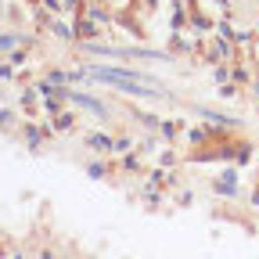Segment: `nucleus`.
Masks as SVG:
<instances>
[{"label":"nucleus","mask_w":259,"mask_h":259,"mask_svg":"<svg viewBox=\"0 0 259 259\" xmlns=\"http://www.w3.org/2000/svg\"><path fill=\"white\" fill-rule=\"evenodd\" d=\"M40 259H54V255H51V252H40Z\"/></svg>","instance_id":"obj_10"},{"label":"nucleus","mask_w":259,"mask_h":259,"mask_svg":"<svg viewBox=\"0 0 259 259\" xmlns=\"http://www.w3.org/2000/svg\"><path fill=\"white\" fill-rule=\"evenodd\" d=\"M87 144H90L94 151H115V141H112V137H105V134H90V137H87Z\"/></svg>","instance_id":"obj_3"},{"label":"nucleus","mask_w":259,"mask_h":259,"mask_svg":"<svg viewBox=\"0 0 259 259\" xmlns=\"http://www.w3.org/2000/svg\"><path fill=\"white\" fill-rule=\"evenodd\" d=\"M11 119H15L11 112H0V126H11Z\"/></svg>","instance_id":"obj_9"},{"label":"nucleus","mask_w":259,"mask_h":259,"mask_svg":"<svg viewBox=\"0 0 259 259\" xmlns=\"http://www.w3.org/2000/svg\"><path fill=\"white\" fill-rule=\"evenodd\" d=\"M25 137H29V144H32V148H36V144L44 141V134H40V130H36V126H29V130H25Z\"/></svg>","instance_id":"obj_7"},{"label":"nucleus","mask_w":259,"mask_h":259,"mask_svg":"<svg viewBox=\"0 0 259 259\" xmlns=\"http://www.w3.org/2000/svg\"><path fill=\"white\" fill-rule=\"evenodd\" d=\"M72 122H76V115H69V112H58L54 115V130H72Z\"/></svg>","instance_id":"obj_4"},{"label":"nucleus","mask_w":259,"mask_h":259,"mask_svg":"<svg viewBox=\"0 0 259 259\" xmlns=\"http://www.w3.org/2000/svg\"><path fill=\"white\" fill-rule=\"evenodd\" d=\"M87 173H90V177H105V173H108V169H105V166H101V162H90V166H87Z\"/></svg>","instance_id":"obj_8"},{"label":"nucleus","mask_w":259,"mask_h":259,"mask_svg":"<svg viewBox=\"0 0 259 259\" xmlns=\"http://www.w3.org/2000/svg\"><path fill=\"white\" fill-rule=\"evenodd\" d=\"M61 94H65V101H72V105H79V108H87V112H94L97 119H105L108 115V108L97 101V97H90V94H79V90H65L61 87Z\"/></svg>","instance_id":"obj_1"},{"label":"nucleus","mask_w":259,"mask_h":259,"mask_svg":"<svg viewBox=\"0 0 259 259\" xmlns=\"http://www.w3.org/2000/svg\"><path fill=\"white\" fill-rule=\"evenodd\" d=\"M216 191H220V194H234V191H238V173H234V169L220 173V180H216Z\"/></svg>","instance_id":"obj_2"},{"label":"nucleus","mask_w":259,"mask_h":259,"mask_svg":"<svg viewBox=\"0 0 259 259\" xmlns=\"http://www.w3.org/2000/svg\"><path fill=\"white\" fill-rule=\"evenodd\" d=\"M255 94H259V83H255Z\"/></svg>","instance_id":"obj_11"},{"label":"nucleus","mask_w":259,"mask_h":259,"mask_svg":"<svg viewBox=\"0 0 259 259\" xmlns=\"http://www.w3.org/2000/svg\"><path fill=\"white\" fill-rule=\"evenodd\" d=\"M18 44H25V36H11V32L0 36V51H11V47H18Z\"/></svg>","instance_id":"obj_5"},{"label":"nucleus","mask_w":259,"mask_h":259,"mask_svg":"<svg viewBox=\"0 0 259 259\" xmlns=\"http://www.w3.org/2000/svg\"><path fill=\"white\" fill-rule=\"evenodd\" d=\"M51 32H54V36H61V40H72V29L65 25V22H51Z\"/></svg>","instance_id":"obj_6"}]
</instances>
